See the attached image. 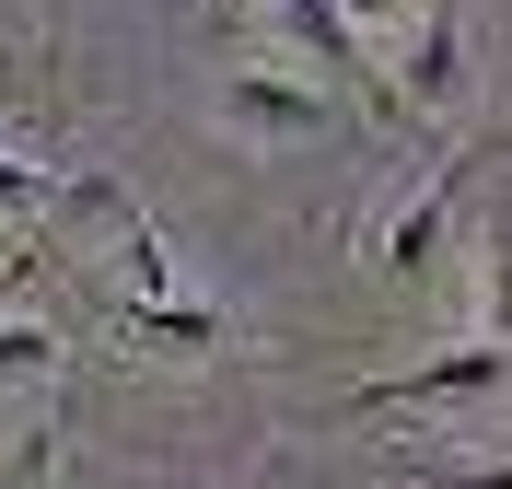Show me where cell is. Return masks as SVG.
Wrapping results in <instances>:
<instances>
[{
    "mask_svg": "<svg viewBox=\"0 0 512 489\" xmlns=\"http://www.w3.org/2000/svg\"><path fill=\"white\" fill-rule=\"evenodd\" d=\"M47 361H59L47 326H0V373H47Z\"/></svg>",
    "mask_w": 512,
    "mask_h": 489,
    "instance_id": "obj_8",
    "label": "cell"
},
{
    "mask_svg": "<svg viewBox=\"0 0 512 489\" xmlns=\"http://www.w3.org/2000/svg\"><path fill=\"white\" fill-rule=\"evenodd\" d=\"M384 12H396V0H338V24H384Z\"/></svg>",
    "mask_w": 512,
    "mask_h": 489,
    "instance_id": "obj_10",
    "label": "cell"
},
{
    "mask_svg": "<svg viewBox=\"0 0 512 489\" xmlns=\"http://www.w3.org/2000/svg\"><path fill=\"white\" fill-rule=\"evenodd\" d=\"M431 408V396H501V338H466V350H443V361H419V373H384V385H361L350 408Z\"/></svg>",
    "mask_w": 512,
    "mask_h": 489,
    "instance_id": "obj_3",
    "label": "cell"
},
{
    "mask_svg": "<svg viewBox=\"0 0 512 489\" xmlns=\"http://www.w3.org/2000/svg\"><path fill=\"white\" fill-rule=\"evenodd\" d=\"M222 117L256 129V140H303V129H326V94H315V82H280V70H233Z\"/></svg>",
    "mask_w": 512,
    "mask_h": 489,
    "instance_id": "obj_4",
    "label": "cell"
},
{
    "mask_svg": "<svg viewBox=\"0 0 512 489\" xmlns=\"http://www.w3.org/2000/svg\"><path fill=\"white\" fill-rule=\"evenodd\" d=\"M0 210H47V163L35 152H0Z\"/></svg>",
    "mask_w": 512,
    "mask_h": 489,
    "instance_id": "obj_7",
    "label": "cell"
},
{
    "mask_svg": "<svg viewBox=\"0 0 512 489\" xmlns=\"http://www.w3.org/2000/svg\"><path fill=\"white\" fill-rule=\"evenodd\" d=\"M117 338H140V350H222V338H233V326H222V303H175V292H163V303H117Z\"/></svg>",
    "mask_w": 512,
    "mask_h": 489,
    "instance_id": "obj_5",
    "label": "cell"
},
{
    "mask_svg": "<svg viewBox=\"0 0 512 489\" xmlns=\"http://www.w3.org/2000/svg\"><path fill=\"white\" fill-rule=\"evenodd\" d=\"M24 268H35V257H24ZM24 268H0V303H12V292H24Z\"/></svg>",
    "mask_w": 512,
    "mask_h": 489,
    "instance_id": "obj_11",
    "label": "cell"
},
{
    "mask_svg": "<svg viewBox=\"0 0 512 489\" xmlns=\"http://www.w3.org/2000/svg\"><path fill=\"white\" fill-rule=\"evenodd\" d=\"M466 175H478V152H454L443 175H431V187H419L408 210H396V222H384V245H373V257L396 268V280H419V268L443 257V233H454V198H466Z\"/></svg>",
    "mask_w": 512,
    "mask_h": 489,
    "instance_id": "obj_2",
    "label": "cell"
},
{
    "mask_svg": "<svg viewBox=\"0 0 512 489\" xmlns=\"http://www.w3.org/2000/svg\"><path fill=\"white\" fill-rule=\"evenodd\" d=\"M268 24H280L291 47H303V59L326 70V82H350V94L373 105V117H396V82H384V70L361 59V24H338V0H280V12H268Z\"/></svg>",
    "mask_w": 512,
    "mask_h": 489,
    "instance_id": "obj_1",
    "label": "cell"
},
{
    "mask_svg": "<svg viewBox=\"0 0 512 489\" xmlns=\"http://www.w3.org/2000/svg\"><path fill=\"white\" fill-rule=\"evenodd\" d=\"M47 455H59V431H24L12 466H0V489H47Z\"/></svg>",
    "mask_w": 512,
    "mask_h": 489,
    "instance_id": "obj_9",
    "label": "cell"
},
{
    "mask_svg": "<svg viewBox=\"0 0 512 489\" xmlns=\"http://www.w3.org/2000/svg\"><path fill=\"white\" fill-rule=\"evenodd\" d=\"M454 82H466V0H431L408 47V105H443Z\"/></svg>",
    "mask_w": 512,
    "mask_h": 489,
    "instance_id": "obj_6",
    "label": "cell"
}]
</instances>
